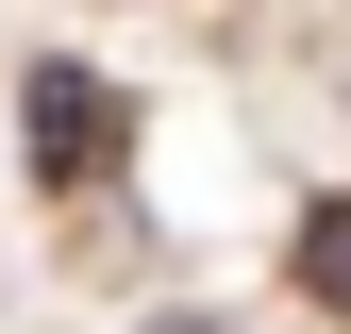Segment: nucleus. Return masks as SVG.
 <instances>
[{"instance_id":"nucleus-3","label":"nucleus","mask_w":351,"mask_h":334,"mask_svg":"<svg viewBox=\"0 0 351 334\" xmlns=\"http://www.w3.org/2000/svg\"><path fill=\"white\" fill-rule=\"evenodd\" d=\"M151 334H217V318H151Z\"/></svg>"},{"instance_id":"nucleus-1","label":"nucleus","mask_w":351,"mask_h":334,"mask_svg":"<svg viewBox=\"0 0 351 334\" xmlns=\"http://www.w3.org/2000/svg\"><path fill=\"white\" fill-rule=\"evenodd\" d=\"M34 167H51V184L101 167V67H34Z\"/></svg>"},{"instance_id":"nucleus-2","label":"nucleus","mask_w":351,"mask_h":334,"mask_svg":"<svg viewBox=\"0 0 351 334\" xmlns=\"http://www.w3.org/2000/svg\"><path fill=\"white\" fill-rule=\"evenodd\" d=\"M301 284L351 318V201H318V218H301Z\"/></svg>"}]
</instances>
